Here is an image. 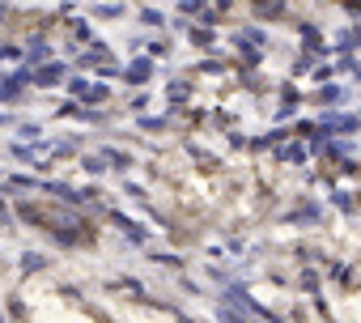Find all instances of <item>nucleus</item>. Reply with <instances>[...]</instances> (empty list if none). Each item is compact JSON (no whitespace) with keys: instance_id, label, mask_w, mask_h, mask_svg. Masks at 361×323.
<instances>
[{"instance_id":"7ed1b4c3","label":"nucleus","mask_w":361,"mask_h":323,"mask_svg":"<svg viewBox=\"0 0 361 323\" xmlns=\"http://www.w3.org/2000/svg\"><path fill=\"white\" fill-rule=\"evenodd\" d=\"M39 81H43V85H51V81H60V68H43V73H39Z\"/></svg>"},{"instance_id":"f257e3e1","label":"nucleus","mask_w":361,"mask_h":323,"mask_svg":"<svg viewBox=\"0 0 361 323\" xmlns=\"http://www.w3.org/2000/svg\"><path fill=\"white\" fill-rule=\"evenodd\" d=\"M77 90V98H85V102H102L106 98V85H73Z\"/></svg>"},{"instance_id":"f03ea898","label":"nucleus","mask_w":361,"mask_h":323,"mask_svg":"<svg viewBox=\"0 0 361 323\" xmlns=\"http://www.w3.org/2000/svg\"><path fill=\"white\" fill-rule=\"evenodd\" d=\"M128 77H132V81H145V77H149V64H145V60H136V64L128 68Z\"/></svg>"}]
</instances>
